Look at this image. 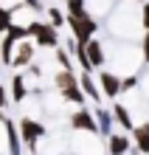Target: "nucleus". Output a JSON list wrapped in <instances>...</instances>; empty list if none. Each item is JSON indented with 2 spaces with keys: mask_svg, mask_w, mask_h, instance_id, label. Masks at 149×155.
I'll return each instance as SVG.
<instances>
[{
  "mask_svg": "<svg viewBox=\"0 0 149 155\" xmlns=\"http://www.w3.org/2000/svg\"><path fill=\"white\" fill-rule=\"evenodd\" d=\"M28 96H31V87L25 85V74H14V79H11V102L23 104Z\"/></svg>",
  "mask_w": 149,
  "mask_h": 155,
  "instance_id": "obj_16",
  "label": "nucleus"
},
{
  "mask_svg": "<svg viewBox=\"0 0 149 155\" xmlns=\"http://www.w3.org/2000/svg\"><path fill=\"white\" fill-rule=\"evenodd\" d=\"M141 51H144V62L149 65V31H144V40H141Z\"/></svg>",
  "mask_w": 149,
  "mask_h": 155,
  "instance_id": "obj_22",
  "label": "nucleus"
},
{
  "mask_svg": "<svg viewBox=\"0 0 149 155\" xmlns=\"http://www.w3.org/2000/svg\"><path fill=\"white\" fill-rule=\"evenodd\" d=\"M68 25H70V34L82 45L99 34V20H96V17H90V14H68Z\"/></svg>",
  "mask_w": 149,
  "mask_h": 155,
  "instance_id": "obj_4",
  "label": "nucleus"
},
{
  "mask_svg": "<svg viewBox=\"0 0 149 155\" xmlns=\"http://www.w3.org/2000/svg\"><path fill=\"white\" fill-rule=\"evenodd\" d=\"M79 85H82L85 96L90 99L93 104H101V102H104V93H101V85H99L96 74H87V71H82V74H79Z\"/></svg>",
  "mask_w": 149,
  "mask_h": 155,
  "instance_id": "obj_11",
  "label": "nucleus"
},
{
  "mask_svg": "<svg viewBox=\"0 0 149 155\" xmlns=\"http://www.w3.org/2000/svg\"><path fill=\"white\" fill-rule=\"evenodd\" d=\"M135 144H132V135H124V133H113V135H107V152L110 155H129V150H132Z\"/></svg>",
  "mask_w": 149,
  "mask_h": 155,
  "instance_id": "obj_12",
  "label": "nucleus"
},
{
  "mask_svg": "<svg viewBox=\"0 0 149 155\" xmlns=\"http://www.w3.org/2000/svg\"><path fill=\"white\" fill-rule=\"evenodd\" d=\"M45 17H48V23L53 28H65L68 25V12H62L57 6H45Z\"/></svg>",
  "mask_w": 149,
  "mask_h": 155,
  "instance_id": "obj_18",
  "label": "nucleus"
},
{
  "mask_svg": "<svg viewBox=\"0 0 149 155\" xmlns=\"http://www.w3.org/2000/svg\"><path fill=\"white\" fill-rule=\"evenodd\" d=\"M28 37L37 42V48H51V51L59 48V28H53L51 23L37 20L31 28H28Z\"/></svg>",
  "mask_w": 149,
  "mask_h": 155,
  "instance_id": "obj_5",
  "label": "nucleus"
},
{
  "mask_svg": "<svg viewBox=\"0 0 149 155\" xmlns=\"http://www.w3.org/2000/svg\"><path fill=\"white\" fill-rule=\"evenodd\" d=\"M141 79H144V71L141 74H127V76H121V93H132V90H138V85H141Z\"/></svg>",
  "mask_w": 149,
  "mask_h": 155,
  "instance_id": "obj_19",
  "label": "nucleus"
},
{
  "mask_svg": "<svg viewBox=\"0 0 149 155\" xmlns=\"http://www.w3.org/2000/svg\"><path fill=\"white\" fill-rule=\"evenodd\" d=\"M3 107H8V93H6V87L0 85V110H3Z\"/></svg>",
  "mask_w": 149,
  "mask_h": 155,
  "instance_id": "obj_23",
  "label": "nucleus"
},
{
  "mask_svg": "<svg viewBox=\"0 0 149 155\" xmlns=\"http://www.w3.org/2000/svg\"><path fill=\"white\" fill-rule=\"evenodd\" d=\"M129 135H132V144H135V147L141 150L144 155H149V121L138 124V127H135V130L129 133Z\"/></svg>",
  "mask_w": 149,
  "mask_h": 155,
  "instance_id": "obj_17",
  "label": "nucleus"
},
{
  "mask_svg": "<svg viewBox=\"0 0 149 155\" xmlns=\"http://www.w3.org/2000/svg\"><path fill=\"white\" fill-rule=\"evenodd\" d=\"M34 54H37V42H34L31 37L17 40V45H14V57H11V65H8V68H14V71L28 68L31 62H34Z\"/></svg>",
  "mask_w": 149,
  "mask_h": 155,
  "instance_id": "obj_7",
  "label": "nucleus"
},
{
  "mask_svg": "<svg viewBox=\"0 0 149 155\" xmlns=\"http://www.w3.org/2000/svg\"><path fill=\"white\" fill-rule=\"evenodd\" d=\"M141 23H144V31H149V0L141 3Z\"/></svg>",
  "mask_w": 149,
  "mask_h": 155,
  "instance_id": "obj_21",
  "label": "nucleus"
},
{
  "mask_svg": "<svg viewBox=\"0 0 149 155\" xmlns=\"http://www.w3.org/2000/svg\"><path fill=\"white\" fill-rule=\"evenodd\" d=\"M8 28H11V8L0 6V34H8Z\"/></svg>",
  "mask_w": 149,
  "mask_h": 155,
  "instance_id": "obj_20",
  "label": "nucleus"
},
{
  "mask_svg": "<svg viewBox=\"0 0 149 155\" xmlns=\"http://www.w3.org/2000/svg\"><path fill=\"white\" fill-rule=\"evenodd\" d=\"M144 51L141 42H107V68L118 71L121 76L127 74H141L144 71Z\"/></svg>",
  "mask_w": 149,
  "mask_h": 155,
  "instance_id": "obj_2",
  "label": "nucleus"
},
{
  "mask_svg": "<svg viewBox=\"0 0 149 155\" xmlns=\"http://www.w3.org/2000/svg\"><path fill=\"white\" fill-rule=\"evenodd\" d=\"M70 127L76 133H99V121H96V113L90 110V107H76V113H70Z\"/></svg>",
  "mask_w": 149,
  "mask_h": 155,
  "instance_id": "obj_9",
  "label": "nucleus"
},
{
  "mask_svg": "<svg viewBox=\"0 0 149 155\" xmlns=\"http://www.w3.org/2000/svg\"><path fill=\"white\" fill-rule=\"evenodd\" d=\"M132 3H146V0H132Z\"/></svg>",
  "mask_w": 149,
  "mask_h": 155,
  "instance_id": "obj_24",
  "label": "nucleus"
},
{
  "mask_svg": "<svg viewBox=\"0 0 149 155\" xmlns=\"http://www.w3.org/2000/svg\"><path fill=\"white\" fill-rule=\"evenodd\" d=\"M113 116H115V124H118L124 133H132L135 127H138V124L132 121V113H129V107H127V104H121L118 99L113 102Z\"/></svg>",
  "mask_w": 149,
  "mask_h": 155,
  "instance_id": "obj_15",
  "label": "nucleus"
},
{
  "mask_svg": "<svg viewBox=\"0 0 149 155\" xmlns=\"http://www.w3.org/2000/svg\"><path fill=\"white\" fill-rule=\"evenodd\" d=\"M93 113H96V121H99V133L104 135H113V127H115V116H113V107H101L96 104L93 107Z\"/></svg>",
  "mask_w": 149,
  "mask_h": 155,
  "instance_id": "obj_14",
  "label": "nucleus"
},
{
  "mask_svg": "<svg viewBox=\"0 0 149 155\" xmlns=\"http://www.w3.org/2000/svg\"><path fill=\"white\" fill-rule=\"evenodd\" d=\"M0 65H3V59H0Z\"/></svg>",
  "mask_w": 149,
  "mask_h": 155,
  "instance_id": "obj_25",
  "label": "nucleus"
},
{
  "mask_svg": "<svg viewBox=\"0 0 149 155\" xmlns=\"http://www.w3.org/2000/svg\"><path fill=\"white\" fill-rule=\"evenodd\" d=\"M96 79L101 85V93H104V99H110V102H115V99L121 96V74L113 68H101L96 71Z\"/></svg>",
  "mask_w": 149,
  "mask_h": 155,
  "instance_id": "obj_6",
  "label": "nucleus"
},
{
  "mask_svg": "<svg viewBox=\"0 0 149 155\" xmlns=\"http://www.w3.org/2000/svg\"><path fill=\"white\" fill-rule=\"evenodd\" d=\"M107 34L118 42H135L144 40V23H141V3L121 0L107 17Z\"/></svg>",
  "mask_w": 149,
  "mask_h": 155,
  "instance_id": "obj_1",
  "label": "nucleus"
},
{
  "mask_svg": "<svg viewBox=\"0 0 149 155\" xmlns=\"http://www.w3.org/2000/svg\"><path fill=\"white\" fill-rule=\"evenodd\" d=\"M121 3V0H85V6H87V14L90 17H96V20H107L110 12Z\"/></svg>",
  "mask_w": 149,
  "mask_h": 155,
  "instance_id": "obj_13",
  "label": "nucleus"
},
{
  "mask_svg": "<svg viewBox=\"0 0 149 155\" xmlns=\"http://www.w3.org/2000/svg\"><path fill=\"white\" fill-rule=\"evenodd\" d=\"M85 51H87V59H90V65H93V74L101 68H107V40L104 37H93L85 42Z\"/></svg>",
  "mask_w": 149,
  "mask_h": 155,
  "instance_id": "obj_8",
  "label": "nucleus"
},
{
  "mask_svg": "<svg viewBox=\"0 0 149 155\" xmlns=\"http://www.w3.org/2000/svg\"><path fill=\"white\" fill-rule=\"evenodd\" d=\"M53 87H57V93H59L68 104L85 107L87 96H85V90H82V85H79V74H76V71L57 68V74H53Z\"/></svg>",
  "mask_w": 149,
  "mask_h": 155,
  "instance_id": "obj_3",
  "label": "nucleus"
},
{
  "mask_svg": "<svg viewBox=\"0 0 149 155\" xmlns=\"http://www.w3.org/2000/svg\"><path fill=\"white\" fill-rule=\"evenodd\" d=\"M20 135H23V141L34 150L37 141L45 138V124H40V121L31 118V116H23V121H20Z\"/></svg>",
  "mask_w": 149,
  "mask_h": 155,
  "instance_id": "obj_10",
  "label": "nucleus"
}]
</instances>
